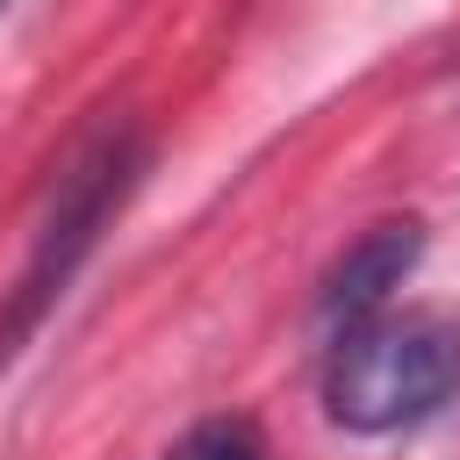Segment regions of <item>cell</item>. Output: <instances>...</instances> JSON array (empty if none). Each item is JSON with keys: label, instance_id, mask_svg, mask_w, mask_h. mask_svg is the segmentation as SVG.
I'll list each match as a JSON object with an SVG mask.
<instances>
[{"label": "cell", "instance_id": "1", "mask_svg": "<svg viewBox=\"0 0 460 460\" xmlns=\"http://www.w3.org/2000/svg\"><path fill=\"white\" fill-rule=\"evenodd\" d=\"M460 388V331L446 316H374L345 338H331L323 359V410L331 424L381 438L410 431Z\"/></svg>", "mask_w": 460, "mask_h": 460}, {"label": "cell", "instance_id": "2", "mask_svg": "<svg viewBox=\"0 0 460 460\" xmlns=\"http://www.w3.org/2000/svg\"><path fill=\"white\" fill-rule=\"evenodd\" d=\"M144 137H129V129H101L65 172H58V187H50V208H43V223H36V252H29V266H22V288H14V302H7V316H0V359L43 323V309L65 295V280L79 273V259L93 252V237H101V223L129 201V187H137V172H144Z\"/></svg>", "mask_w": 460, "mask_h": 460}, {"label": "cell", "instance_id": "3", "mask_svg": "<svg viewBox=\"0 0 460 460\" xmlns=\"http://www.w3.org/2000/svg\"><path fill=\"white\" fill-rule=\"evenodd\" d=\"M417 252H424V230H417V223H381V230H367V237L323 273V295H316L323 338H345V331L374 323V316L388 309V295L410 280Z\"/></svg>", "mask_w": 460, "mask_h": 460}, {"label": "cell", "instance_id": "4", "mask_svg": "<svg viewBox=\"0 0 460 460\" xmlns=\"http://www.w3.org/2000/svg\"><path fill=\"white\" fill-rule=\"evenodd\" d=\"M165 460H266V438H259L244 417H208V424H194Z\"/></svg>", "mask_w": 460, "mask_h": 460}]
</instances>
